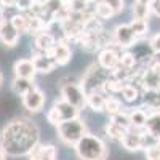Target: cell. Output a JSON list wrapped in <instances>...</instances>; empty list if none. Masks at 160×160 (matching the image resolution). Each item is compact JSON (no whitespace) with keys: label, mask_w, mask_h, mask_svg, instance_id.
Returning a JSON list of instances; mask_svg holds the SVG:
<instances>
[{"label":"cell","mask_w":160,"mask_h":160,"mask_svg":"<svg viewBox=\"0 0 160 160\" xmlns=\"http://www.w3.org/2000/svg\"><path fill=\"white\" fill-rule=\"evenodd\" d=\"M38 142V131L34 123L29 120L18 118L2 131L0 136V148H2L7 155H26L31 149Z\"/></svg>","instance_id":"cell-1"},{"label":"cell","mask_w":160,"mask_h":160,"mask_svg":"<svg viewBox=\"0 0 160 160\" xmlns=\"http://www.w3.org/2000/svg\"><path fill=\"white\" fill-rule=\"evenodd\" d=\"M75 154L78 160H106L108 158V148L106 142L96 135H87L80 139L75 146Z\"/></svg>","instance_id":"cell-2"},{"label":"cell","mask_w":160,"mask_h":160,"mask_svg":"<svg viewBox=\"0 0 160 160\" xmlns=\"http://www.w3.org/2000/svg\"><path fill=\"white\" fill-rule=\"evenodd\" d=\"M56 133H58V138L64 144L75 146L87 135V127L82 120L77 117V118H71V120H66V122H61L56 127Z\"/></svg>","instance_id":"cell-3"},{"label":"cell","mask_w":160,"mask_h":160,"mask_svg":"<svg viewBox=\"0 0 160 160\" xmlns=\"http://www.w3.org/2000/svg\"><path fill=\"white\" fill-rule=\"evenodd\" d=\"M111 77V72L102 69L99 64H93L88 68L85 77L82 78V82H80V85H82V88L85 90V93L88 95V93L91 91H102V87L106 83V80H108Z\"/></svg>","instance_id":"cell-4"},{"label":"cell","mask_w":160,"mask_h":160,"mask_svg":"<svg viewBox=\"0 0 160 160\" xmlns=\"http://www.w3.org/2000/svg\"><path fill=\"white\" fill-rule=\"evenodd\" d=\"M61 98L69 102L71 106L77 109H82L87 106V93L85 90L82 88L80 83H75V82H62L61 87Z\"/></svg>","instance_id":"cell-5"},{"label":"cell","mask_w":160,"mask_h":160,"mask_svg":"<svg viewBox=\"0 0 160 160\" xmlns=\"http://www.w3.org/2000/svg\"><path fill=\"white\" fill-rule=\"evenodd\" d=\"M112 37H114V45H117L118 48H130L138 40L128 24H118L112 32Z\"/></svg>","instance_id":"cell-6"},{"label":"cell","mask_w":160,"mask_h":160,"mask_svg":"<svg viewBox=\"0 0 160 160\" xmlns=\"http://www.w3.org/2000/svg\"><path fill=\"white\" fill-rule=\"evenodd\" d=\"M45 93L40 90L38 87H34L29 93H26L22 96V106L24 109H28L29 112H38L42 111L45 106Z\"/></svg>","instance_id":"cell-7"},{"label":"cell","mask_w":160,"mask_h":160,"mask_svg":"<svg viewBox=\"0 0 160 160\" xmlns=\"http://www.w3.org/2000/svg\"><path fill=\"white\" fill-rule=\"evenodd\" d=\"M0 42L5 47H16L19 42V34L18 31L11 26L10 19L0 15Z\"/></svg>","instance_id":"cell-8"},{"label":"cell","mask_w":160,"mask_h":160,"mask_svg":"<svg viewBox=\"0 0 160 160\" xmlns=\"http://www.w3.org/2000/svg\"><path fill=\"white\" fill-rule=\"evenodd\" d=\"M120 61V55L114 47H104L98 53V64L106 71H114Z\"/></svg>","instance_id":"cell-9"},{"label":"cell","mask_w":160,"mask_h":160,"mask_svg":"<svg viewBox=\"0 0 160 160\" xmlns=\"http://www.w3.org/2000/svg\"><path fill=\"white\" fill-rule=\"evenodd\" d=\"M50 55L53 56V59H55V62L58 66H66L72 58V50L69 47V42H66V40H56L55 47L50 50Z\"/></svg>","instance_id":"cell-10"},{"label":"cell","mask_w":160,"mask_h":160,"mask_svg":"<svg viewBox=\"0 0 160 160\" xmlns=\"http://www.w3.org/2000/svg\"><path fill=\"white\" fill-rule=\"evenodd\" d=\"M28 155H29L31 160H56L58 149L53 144H40V142H37Z\"/></svg>","instance_id":"cell-11"},{"label":"cell","mask_w":160,"mask_h":160,"mask_svg":"<svg viewBox=\"0 0 160 160\" xmlns=\"http://www.w3.org/2000/svg\"><path fill=\"white\" fill-rule=\"evenodd\" d=\"M32 61H34V66H35V71L40 72V74H50L58 66L55 62V59H53V56L50 55V51L35 53V55L32 56Z\"/></svg>","instance_id":"cell-12"},{"label":"cell","mask_w":160,"mask_h":160,"mask_svg":"<svg viewBox=\"0 0 160 160\" xmlns=\"http://www.w3.org/2000/svg\"><path fill=\"white\" fill-rule=\"evenodd\" d=\"M13 71H15V77H19V78H29V80H34L37 71H35V66H34V61L32 59H19L15 62L13 66Z\"/></svg>","instance_id":"cell-13"},{"label":"cell","mask_w":160,"mask_h":160,"mask_svg":"<svg viewBox=\"0 0 160 160\" xmlns=\"http://www.w3.org/2000/svg\"><path fill=\"white\" fill-rule=\"evenodd\" d=\"M120 142H122V146L130 152L139 151V149H142V133L131 128V130H128L125 133V136L122 138Z\"/></svg>","instance_id":"cell-14"},{"label":"cell","mask_w":160,"mask_h":160,"mask_svg":"<svg viewBox=\"0 0 160 160\" xmlns=\"http://www.w3.org/2000/svg\"><path fill=\"white\" fill-rule=\"evenodd\" d=\"M56 43V38L53 34H50L48 31H43L37 35H34V47L37 50V53H47L50 51Z\"/></svg>","instance_id":"cell-15"},{"label":"cell","mask_w":160,"mask_h":160,"mask_svg":"<svg viewBox=\"0 0 160 160\" xmlns=\"http://www.w3.org/2000/svg\"><path fill=\"white\" fill-rule=\"evenodd\" d=\"M53 108L56 109V112H58V115L61 118V122H66V120H71V118H77L78 117V109L74 108V106H71L69 102H66L62 98L59 101H56Z\"/></svg>","instance_id":"cell-16"},{"label":"cell","mask_w":160,"mask_h":160,"mask_svg":"<svg viewBox=\"0 0 160 160\" xmlns=\"http://www.w3.org/2000/svg\"><path fill=\"white\" fill-rule=\"evenodd\" d=\"M106 99H108V95L104 91H91L87 95V106L95 111V112H102L104 106H106Z\"/></svg>","instance_id":"cell-17"},{"label":"cell","mask_w":160,"mask_h":160,"mask_svg":"<svg viewBox=\"0 0 160 160\" xmlns=\"http://www.w3.org/2000/svg\"><path fill=\"white\" fill-rule=\"evenodd\" d=\"M11 26L18 31V34H29V19H28V15L26 13H21V11H16L8 18Z\"/></svg>","instance_id":"cell-18"},{"label":"cell","mask_w":160,"mask_h":160,"mask_svg":"<svg viewBox=\"0 0 160 160\" xmlns=\"http://www.w3.org/2000/svg\"><path fill=\"white\" fill-rule=\"evenodd\" d=\"M130 122H131V128L133 130H142L146 127V122H148V117L149 114L144 111V108H138V109H133L130 114Z\"/></svg>","instance_id":"cell-19"},{"label":"cell","mask_w":160,"mask_h":160,"mask_svg":"<svg viewBox=\"0 0 160 160\" xmlns=\"http://www.w3.org/2000/svg\"><path fill=\"white\" fill-rule=\"evenodd\" d=\"M144 130L148 131L149 135L155 136L157 139L160 138V111H155V112H151L149 114Z\"/></svg>","instance_id":"cell-20"},{"label":"cell","mask_w":160,"mask_h":160,"mask_svg":"<svg viewBox=\"0 0 160 160\" xmlns=\"http://www.w3.org/2000/svg\"><path fill=\"white\" fill-rule=\"evenodd\" d=\"M35 85L32 83V80L29 78H19V77H15V80H13V83H11V88L13 91H15V95L18 96H24L26 93H29Z\"/></svg>","instance_id":"cell-21"},{"label":"cell","mask_w":160,"mask_h":160,"mask_svg":"<svg viewBox=\"0 0 160 160\" xmlns=\"http://www.w3.org/2000/svg\"><path fill=\"white\" fill-rule=\"evenodd\" d=\"M130 26V29L133 31V34L138 37H142L149 32V22L148 19H138V18H133V21L128 24Z\"/></svg>","instance_id":"cell-22"},{"label":"cell","mask_w":160,"mask_h":160,"mask_svg":"<svg viewBox=\"0 0 160 160\" xmlns=\"http://www.w3.org/2000/svg\"><path fill=\"white\" fill-rule=\"evenodd\" d=\"M120 95H122V98H123L127 102H135V101H138V98H139V88L135 87L133 83H127V85L122 88V91H120Z\"/></svg>","instance_id":"cell-23"},{"label":"cell","mask_w":160,"mask_h":160,"mask_svg":"<svg viewBox=\"0 0 160 160\" xmlns=\"http://www.w3.org/2000/svg\"><path fill=\"white\" fill-rule=\"evenodd\" d=\"M104 130H106V135H108L111 139H114V141H122V138L125 136V133H127V130H123L122 127H118V125H115L112 122H109L108 125H106Z\"/></svg>","instance_id":"cell-24"},{"label":"cell","mask_w":160,"mask_h":160,"mask_svg":"<svg viewBox=\"0 0 160 160\" xmlns=\"http://www.w3.org/2000/svg\"><path fill=\"white\" fill-rule=\"evenodd\" d=\"M93 13H95V16L99 18L101 21L111 19V18L115 15V13L112 11V8H111L108 3H106V2H102V3H96V5H95V11H93Z\"/></svg>","instance_id":"cell-25"},{"label":"cell","mask_w":160,"mask_h":160,"mask_svg":"<svg viewBox=\"0 0 160 160\" xmlns=\"http://www.w3.org/2000/svg\"><path fill=\"white\" fill-rule=\"evenodd\" d=\"M136 64H138V61H136V58H135V55H133V53L125 51V53H122V55H120V61H118L120 68H123V69H127V71H133V69L136 68Z\"/></svg>","instance_id":"cell-26"},{"label":"cell","mask_w":160,"mask_h":160,"mask_svg":"<svg viewBox=\"0 0 160 160\" xmlns=\"http://www.w3.org/2000/svg\"><path fill=\"white\" fill-rule=\"evenodd\" d=\"M122 102H120V99H117L115 96H109L108 99H106V106H104V112H108L111 117L122 112Z\"/></svg>","instance_id":"cell-27"},{"label":"cell","mask_w":160,"mask_h":160,"mask_svg":"<svg viewBox=\"0 0 160 160\" xmlns=\"http://www.w3.org/2000/svg\"><path fill=\"white\" fill-rule=\"evenodd\" d=\"M133 16L138 18V19H148L149 15H151V8H149V3H139V2H135L133 3Z\"/></svg>","instance_id":"cell-28"},{"label":"cell","mask_w":160,"mask_h":160,"mask_svg":"<svg viewBox=\"0 0 160 160\" xmlns=\"http://www.w3.org/2000/svg\"><path fill=\"white\" fill-rule=\"evenodd\" d=\"M111 122L112 123H115V125H118V127H122L123 130H131V122H130V115L127 114V112H118V114H115V115H112V118H111Z\"/></svg>","instance_id":"cell-29"},{"label":"cell","mask_w":160,"mask_h":160,"mask_svg":"<svg viewBox=\"0 0 160 160\" xmlns=\"http://www.w3.org/2000/svg\"><path fill=\"white\" fill-rule=\"evenodd\" d=\"M69 10L74 11V13H85V11H90L88 7H90V2L87 0H71L68 3Z\"/></svg>","instance_id":"cell-30"},{"label":"cell","mask_w":160,"mask_h":160,"mask_svg":"<svg viewBox=\"0 0 160 160\" xmlns=\"http://www.w3.org/2000/svg\"><path fill=\"white\" fill-rule=\"evenodd\" d=\"M146 158L148 160H160V142H155L146 148Z\"/></svg>","instance_id":"cell-31"},{"label":"cell","mask_w":160,"mask_h":160,"mask_svg":"<svg viewBox=\"0 0 160 160\" xmlns=\"http://www.w3.org/2000/svg\"><path fill=\"white\" fill-rule=\"evenodd\" d=\"M32 8V0H15V10L21 13H28Z\"/></svg>","instance_id":"cell-32"},{"label":"cell","mask_w":160,"mask_h":160,"mask_svg":"<svg viewBox=\"0 0 160 160\" xmlns=\"http://www.w3.org/2000/svg\"><path fill=\"white\" fill-rule=\"evenodd\" d=\"M104 2L112 8V11L115 15L120 11H123V8H125V0H104Z\"/></svg>","instance_id":"cell-33"},{"label":"cell","mask_w":160,"mask_h":160,"mask_svg":"<svg viewBox=\"0 0 160 160\" xmlns=\"http://www.w3.org/2000/svg\"><path fill=\"white\" fill-rule=\"evenodd\" d=\"M47 120L53 125V127H58L59 123H61V118H59V115H58V112H56V109L55 108H51L50 111H48V114H47Z\"/></svg>","instance_id":"cell-34"},{"label":"cell","mask_w":160,"mask_h":160,"mask_svg":"<svg viewBox=\"0 0 160 160\" xmlns=\"http://www.w3.org/2000/svg\"><path fill=\"white\" fill-rule=\"evenodd\" d=\"M149 45H151V50H152V53L158 55V53H160V32H158V34H155V35L151 38Z\"/></svg>","instance_id":"cell-35"},{"label":"cell","mask_w":160,"mask_h":160,"mask_svg":"<svg viewBox=\"0 0 160 160\" xmlns=\"http://www.w3.org/2000/svg\"><path fill=\"white\" fill-rule=\"evenodd\" d=\"M149 8H151L152 15L160 18V0H152V2H149Z\"/></svg>","instance_id":"cell-36"},{"label":"cell","mask_w":160,"mask_h":160,"mask_svg":"<svg viewBox=\"0 0 160 160\" xmlns=\"http://www.w3.org/2000/svg\"><path fill=\"white\" fill-rule=\"evenodd\" d=\"M0 160H7V152L0 148Z\"/></svg>","instance_id":"cell-37"},{"label":"cell","mask_w":160,"mask_h":160,"mask_svg":"<svg viewBox=\"0 0 160 160\" xmlns=\"http://www.w3.org/2000/svg\"><path fill=\"white\" fill-rule=\"evenodd\" d=\"M135 2H139V3H149V0H135Z\"/></svg>","instance_id":"cell-38"},{"label":"cell","mask_w":160,"mask_h":160,"mask_svg":"<svg viewBox=\"0 0 160 160\" xmlns=\"http://www.w3.org/2000/svg\"><path fill=\"white\" fill-rule=\"evenodd\" d=\"M2 82H3V75H2V72H0V87H2Z\"/></svg>","instance_id":"cell-39"},{"label":"cell","mask_w":160,"mask_h":160,"mask_svg":"<svg viewBox=\"0 0 160 160\" xmlns=\"http://www.w3.org/2000/svg\"><path fill=\"white\" fill-rule=\"evenodd\" d=\"M61 2H62V3H66V5H68V3L71 2V0H61Z\"/></svg>","instance_id":"cell-40"},{"label":"cell","mask_w":160,"mask_h":160,"mask_svg":"<svg viewBox=\"0 0 160 160\" xmlns=\"http://www.w3.org/2000/svg\"><path fill=\"white\" fill-rule=\"evenodd\" d=\"M87 2H90V3H91V2H93V3H95V0H87Z\"/></svg>","instance_id":"cell-41"},{"label":"cell","mask_w":160,"mask_h":160,"mask_svg":"<svg viewBox=\"0 0 160 160\" xmlns=\"http://www.w3.org/2000/svg\"><path fill=\"white\" fill-rule=\"evenodd\" d=\"M158 142H160V138H158Z\"/></svg>","instance_id":"cell-42"}]
</instances>
